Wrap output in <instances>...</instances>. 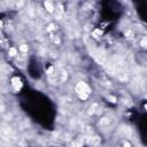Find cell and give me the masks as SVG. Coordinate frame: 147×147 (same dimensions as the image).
Listing matches in <instances>:
<instances>
[{
    "label": "cell",
    "mask_w": 147,
    "mask_h": 147,
    "mask_svg": "<svg viewBox=\"0 0 147 147\" xmlns=\"http://www.w3.org/2000/svg\"><path fill=\"white\" fill-rule=\"evenodd\" d=\"M76 92H77V94L79 95L80 99L86 100V99L88 98L90 93H91V88H90V86H88L86 83L80 82V83H78V84L76 85Z\"/></svg>",
    "instance_id": "obj_1"
},
{
    "label": "cell",
    "mask_w": 147,
    "mask_h": 147,
    "mask_svg": "<svg viewBox=\"0 0 147 147\" xmlns=\"http://www.w3.org/2000/svg\"><path fill=\"white\" fill-rule=\"evenodd\" d=\"M11 83H13V86H14V88H15L16 91H17V90H20V88H21V86H22L21 79H20L18 77L13 78V79H11Z\"/></svg>",
    "instance_id": "obj_2"
},
{
    "label": "cell",
    "mask_w": 147,
    "mask_h": 147,
    "mask_svg": "<svg viewBox=\"0 0 147 147\" xmlns=\"http://www.w3.org/2000/svg\"><path fill=\"white\" fill-rule=\"evenodd\" d=\"M45 7L47 8V10H48V11H53V9H54L53 5H52L51 2H48V1H46V2H45Z\"/></svg>",
    "instance_id": "obj_3"
},
{
    "label": "cell",
    "mask_w": 147,
    "mask_h": 147,
    "mask_svg": "<svg viewBox=\"0 0 147 147\" xmlns=\"http://www.w3.org/2000/svg\"><path fill=\"white\" fill-rule=\"evenodd\" d=\"M9 55L10 56H15L16 55V49L15 48H10L9 49Z\"/></svg>",
    "instance_id": "obj_4"
},
{
    "label": "cell",
    "mask_w": 147,
    "mask_h": 147,
    "mask_svg": "<svg viewBox=\"0 0 147 147\" xmlns=\"http://www.w3.org/2000/svg\"><path fill=\"white\" fill-rule=\"evenodd\" d=\"M20 49H21L22 52H26V51H28V46H26V45H22V46L20 47Z\"/></svg>",
    "instance_id": "obj_5"
},
{
    "label": "cell",
    "mask_w": 147,
    "mask_h": 147,
    "mask_svg": "<svg viewBox=\"0 0 147 147\" xmlns=\"http://www.w3.org/2000/svg\"><path fill=\"white\" fill-rule=\"evenodd\" d=\"M141 46H142V47H146V38L142 39V41H141Z\"/></svg>",
    "instance_id": "obj_6"
},
{
    "label": "cell",
    "mask_w": 147,
    "mask_h": 147,
    "mask_svg": "<svg viewBox=\"0 0 147 147\" xmlns=\"http://www.w3.org/2000/svg\"><path fill=\"white\" fill-rule=\"evenodd\" d=\"M124 147H131V145H130L129 142H125V144H124Z\"/></svg>",
    "instance_id": "obj_7"
},
{
    "label": "cell",
    "mask_w": 147,
    "mask_h": 147,
    "mask_svg": "<svg viewBox=\"0 0 147 147\" xmlns=\"http://www.w3.org/2000/svg\"><path fill=\"white\" fill-rule=\"evenodd\" d=\"M2 109H3V106H2V103H1V102H0V111H1V110H2Z\"/></svg>",
    "instance_id": "obj_8"
}]
</instances>
